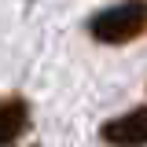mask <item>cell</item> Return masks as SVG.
<instances>
[{
	"mask_svg": "<svg viewBox=\"0 0 147 147\" xmlns=\"http://www.w3.org/2000/svg\"><path fill=\"white\" fill-rule=\"evenodd\" d=\"M99 136L110 147H144L147 144V107H136L129 114H121V118L107 121L99 129Z\"/></svg>",
	"mask_w": 147,
	"mask_h": 147,
	"instance_id": "7a4b0ae2",
	"label": "cell"
},
{
	"mask_svg": "<svg viewBox=\"0 0 147 147\" xmlns=\"http://www.w3.org/2000/svg\"><path fill=\"white\" fill-rule=\"evenodd\" d=\"M96 40L103 44H129L147 33V0H125L118 7H107L88 22Z\"/></svg>",
	"mask_w": 147,
	"mask_h": 147,
	"instance_id": "6da1fadb",
	"label": "cell"
},
{
	"mask_svg": "<svg viewBox=\"0 0 147 147\" xmlns=\"http://www.w3.org/2000/svg\"><path fill=\"white\" fill-rule=\"evenodd\" d=\"M30 129V103L22 96H0V147L15 144Z\"/></svg>",
	"mask_w": 147,
	"mask_h": 147,
	"instance_id": "3957f363",
	"label": "cell"
}]
</instances>
